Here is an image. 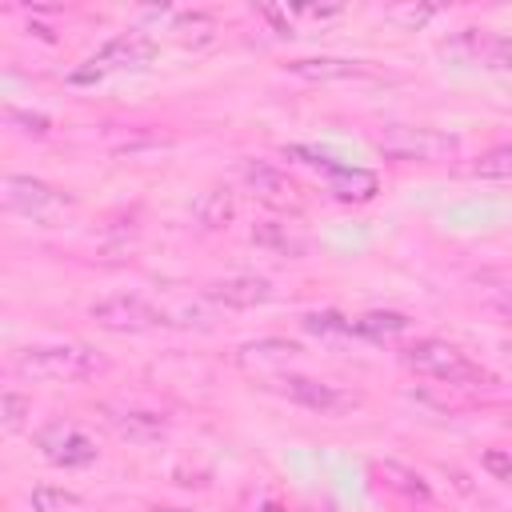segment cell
Wrapping results in <instances>:
<instances>
[{"instance_id": "29", "label": "cell", "mask_w": 512, "mask_h": 512, "mask_svg": "<svg viewBox=\"0 0 512 512\" xmlns=\"http://www.w3.org/2000/svg\"><path fill=\"white\" fill-rule=\"evenodd\" d=\"M152 512H188V508H152Z\"/></svg>"}, {"instance_id": "4", "label": "cell", "mask_w": 512, "mask_h": 512, "mask_svg": "<svg viewBox=\"0 0 512 512\" xmlns=\"http://www.w3.org/2000/svg\"><path fill=\"white\" fill-rule=\"evenodd\" d=\"M152 56H156V40H152V36H144V32H120V36H112L100 52H92V56L84 60V68L72 72V80H76V84H88V80H100V76H108V72L144 68Z\"/></svg>"}, {"instance_id": "17", "label": "cell", "mask_w": 512, "mask_h": 512, "mask_svg": "<svg viewBox=\"0 0 512 512\" xmlns=\"http://www.w3.org/2000/svg\"><path fill=\"white\" fill-rule=\"evenodd\" d=\"M196 224L204 228V232H220V228H228V220H232V212H236V200H232V192H228V184H212L200 200H196Z\"/></svg>"}, {"instance_id": "16", "label": "cell", "mask_w": 512, "mask_h": 512, "mask_svg": "<svg viewBox=\"0 0 512 512\" xmlns=\"http://www.w3.org/2000/svg\"><path fill=\"white\" fill-rule=\"evenodd\" d=\"M328 188H332L340 200H372L376 188H380V180H376V172H368V168L332 164V168H328Z\"/></svg>"}, {"instance_id": "1", "label": "cell", "mask_w": 512, "mask_h": 512, "mask_svg": "<svg viewBox=\"0 0 512 512\" xmlns=\"http://www.w3.org/2000/svg\"><path fill=\"white\" fill-rule=\"evenodd\" d=\"M12 372L20 380H88L104 372V356L88 344H44L20 352L12 360Z\"/></svg>"}, {"instance_id": "7", "label": "cell", "mask_w": 512, "mask_h": 512, "mask_svg": "<svg viewBox=\"0 0 512 512\" xmlns=\"http://www.w3.org/2000/svg\"><path fill=\"white\" fill-rule=\"evenodd\" d=\"M440 52L456 64H472V68H492V72H504L512 68V40L496 36V32H484V28H464L456 36H448L440 44Z\"/></svg>"}, {"instance_id": "30", "label": "cell", "mask_w": 512, "mask_h": 512, "mask_svg": "<svg viewBox=\"0 0 512 512\" xmlns=\"http://www.w3.org/2000/svg\"><path fill=\"white\" fill-rule=\"evenodd\" d=\"M504 308H512V288H508V292H504Z\"/></svg>"}, {"instance_id": "12", "label": "cell", "mask_w": 512, "mask_h": 512, "mask_svg": "<svg viewBox=\"0 0 512 512\" xmlns=\"http://www.w3.org/2000/svg\"><path fill=\"white\" fill-rule=\"evenodd\" d=\"M104 420H108V428L116 436H124L132 444H152V440H160L168 432L164 416L144 412V408H104Z\"/></svg>"}, {"instance_id": "10", "label": "cell", "mask_w": 512, "mask_h": 512, "mask_svg": "<svg viewBox=\"0 0 512 512\" xmlns=\"http://www.w3.org/2000/svg\"><path fill=\"white\" fill-rule=\"evenodd\" d=\"M240 176H244V184L252 188L256 200H264V204H272V208L296 204V184H292L276 164H268V160H244V164H240Z\"/></svg>"}, {"instance_id": "19", "label": "cell", "mask_w": 512, "mask_h": 512, "mask_svg": "<svg viewBox=\"0 0 512 512\" xmlns=\"http://www.w3.org/2000/svg\"><path fill=\"white\" fill-rule=\"evenodd\" d=\"M352 332L372 336V340H384V336L408 332V316L404 312H364V316L352 320Z\"/></svg>"}, {"instance_id": "14", "label": "cell", "mask_w": 512, "mask_h": 512, "mask_svg": "<svg viewBox=\"0 0 512 512\" xmlns=\"http://www.w3.org/2000/svg\"><path fill=\"white\" fill-rule=\"evenodd\" d=\"M284 72L300 76V80H348V76H360L364 64L360 60H344V56H304V60H288Z\"/></svg>"}, {"instance_id": "9", "label": "cell", "mask_w": 512, "mask_h": 512, "mask_svg": "<svg viewBox=\"0 0 512 512\" xmlns=\"http://www.w3.org/2000/svg\"><path fill=\"white\" fill-rule=\"evenodd\" d=\"M276 392L288 396V400L300 404V408L320 412V416H340V412H348V408L356 404V396L340 392L336 384L312 380V376H280V380H276Z\"/></svg>"}, {"instance_id": "23", "label": "cell", "mask_w": 512, "mask_h": 512, "mask_svg": "<svg viewBox=\"0 0 512 512\" xmlns=\"http://www.w3.org/2000/svg\"><path fill=\"white\" fill-rule=\"evenodd\" d=\"M28 416H32V400L8 388V392L0 396V424H4V432H20V428L28 424Z\"/></svg>"}, {"instance_id": "28", "label": "cell", "mask_w": 512, "mask_h": 512, "mask_svg": "<svg viewBox=\"0 0 512 512\" xmlns=\"http://www.w3.org/2000/svg\"><path fill=\"white\" fill-rule=\"evenodd\" d=\"M260 16L276 24V36H292V24H288V16H284L280 8H272V4H264V8H260Z\"/></svg>"}, {"instance_id": "27", "label": "cell", "mask_w": 512, "mask_h": 512, "mask_svg": "<svg viewBox=\"0 0 512 512\" xmlns=\"http://www.w3.org/2000/svg\"><path fill=\"white\" fill-rule=\"evenodd\" d=\"M400 24H412V28H420V24H428L432 16H436V8H396L392 12Z\"/></svg>"}, {"instance_id": "26", "label": "cell", "mask_w": 512, "mask_h": 512, "mask_svg": "<svg viewBox=\"0 0 512 512\" xmlns=\"http://www.w3.org/2000/svg\"><path fill=\"white\" fill-rule=\"evenodd\" d=\"M8 124H24V132H32V136H44V132H48V116H40V112H20V108H8Z\"/></svg>"}, {"instance_id": "22", "label": "cell", "mask_w": 512, "mask_h": 512, "mask_svg": "<svg viewBox=\"0 0 512 512\" xmlns=\"http://www.w3.org/2000/svg\"><path fill=\"white\" fill-rule=\"evenodd\" d=\"M476 176L484 180H512V144H500L492 152H484L476 164H472Z\"/></svg>"}, {"instance_id": "25", "label": "cell", "mask_w": 512, "mask_h": 512, "mask_svg": "<svg viewBox=\"0 0 512 512\" xmlns=\"http://www.w3.org/2000/svg\"><path fill=\"white\" fill-rule=\"evenodd\" d=\"M480 464H484V472H488L492 480H512V452H508V448H488V452L480 456Z\"/></svg>"}, {"instance_id": "21", "label": "cell", "mask_w": 512, "mask_h": 512, "mask_svg": "<svg viewBox=\"0 0 512 512\" xmlns=\"http://www.w3.org/2000/svg\"><path fill=\"white\" fill-rule=\"evenodd\" d=\"M28 500H32V512H80L84 508V500L76 492L52 488V484H36Z\"/></svg>"}, {"instance_id": "8", "label": "cell", "mask_w": 512, "mask_h": 512, "mask_svg": "<svg viewBox=\"0 0 512 512\" xmlns=\"http://www.w3.org/2000/svg\"><path fill=\"white\" fill-rule=\"evenodd\" d=\"M36 444H40L44 460L56 464V468H84V464H92L96 452H100L96 440H92L88 432H80L76 424H68V420L44 424V428L36 432Z\"/></svg>"}, {"instance_id": "5", "label": "cell", "mask_w": 512, "mask_h": 512, "mask_svg": "<svg viewBox=\"0 0 512 512\" xmlns=\"http://www.w3.org/2000/svg\"><path fill=\"white\" fill-rule=\"evenodd\" d=\"M88 316H92L104 332H156V328L172 324L156 304H148L144 296H128V292L92 300V304H88Z\"/></svg>"}, {"instance_id": "20", "label": "cell", "mask_w": 512, "mask_h": 512, "mask_svg": "<svg viewBox=\"0 0 512 512\" xmlns=\"http://www.w3.org/2000/svg\"><path fill=\"white\" fill-rule=\"evenodd\" d=\"M172 32L180 44H208L216 36V20L208 12H180L172 16Z\"/></svg>"}, {"instance_id": "15", "label": "cell", "mask_w": 512, "mask_h": 512, "mask_svg": "<svg viewBox=\"0 0 512 512\" xmlns=\"http://www.w3.org/2000/svg\"><path fill=\"white\" fill-rule=\"evenodd\" d=\"M372 476H376L388 492H400L404 500H420V504H428V500H432V492H428L424 476H420V472H412V468H404V464H396V460H376V464H372Z\"/></svg>"}, {"instance_id": "18", "label": "cell", "mask_w": 512, "mask_h": 512, "mask_svg": "<svg viewBox=\"0 0 512 512\" xmlns=\"http://www.w3.org/2000/svg\"><path fill=\"white\" fill-rule=\"evenodd\" d=\"M296 352H300V344L268 336V340L244 344V348H240V364H244V368H264V364H288V360H292Z\"/></svg>"}, {"instance_id": "13", "label": "cell", "mask_w": 512, "mask_h": 512, "mask_svg": "<svg viewBox=\"0 0 512 512\" xmlns=\"http://www.w3.org/2000/svg\"><path fill=\"white\" fill-rule=\"evenodd\" d=\"M248 236H252V244H260V248H268V252H276V256L300 260V256L308 252L304 228H300V224H288V220H256Z\"/></svg>"}, {"instance_id": "3", "label": "cell", "mask_w": 512, "mask_h": 512, "mask_svg": "<svg viewBox=\"0 0 512 512\" xmlns=\"http://www.w3.org/2000/svg\"><path fill=\"white\" fill-rule=\"evenodd\" d=\"M372 144L388 160H420V164H440V160H452L460 152V140L452 132L424 128V124H392Z\"/></svg>"}, {"instance_id": "2", "label": "cell", "mask_w": 512, "mask_h": 512, "mask_svg": "<svg viewBox=\"0 0 512 512\" xmlns=\"http://www.w3.org/2000/svg\"><path fill=\"white\" fill-rule=\"evenodd\" d=\"M400 360H404L412 372H420V376H428V380H444V384L476 388V384L488 380V372H484L480 364H472V360H468L456 344H448V340H416V344H408V348L400 352Z\"/></svg>"}, {"instance_id": "6", "label": "cell", "mask_w": 512, "mask_h": 512, "mask_svg": "<svg viewBox=\"0 0 512 512\" xmlns=\"http://www.w3.org/2000/svg\"><path fill=\"white\" fill-rule=\"evenodd\" d=\"M4 208L28 220H56L72 208V196L36 176H4Z\"/></svg>"}, {"instance_id": "11", "label": "cell", "mask_w": 512, "mask_h": 512, "mask_svg": "<svg viewBox=\"0 0 512 512\" xmlns=\"http://www.w3.org/2000/svg\"><path fill=\"white\" fill-rule=\"evenodd\" d=\"M204 296L220 308H256L272 300V284L264 276H224V280H212Z\"/></svg>"}, {"instance_id": "24", "label": "cell", "mask_w": 512, "mask_h": 512, "mask_svg": "<svg viewBox=\"0 0 512 512\" xmlns=\"http://www.w3.org/2000/svg\"><path fill=\"white\" fill-rule=\"evenodd\" d=\"M304 328L316 336H344V332H352V320H344L340 312H308Z\"/></svg>"}]
</instances>
